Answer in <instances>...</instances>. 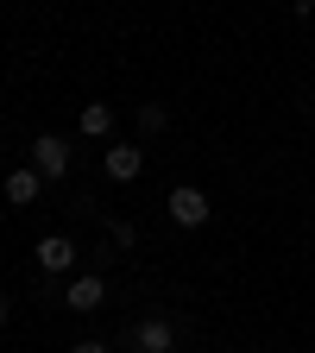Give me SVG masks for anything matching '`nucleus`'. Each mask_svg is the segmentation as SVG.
<instances>
[{"instance_id": "obj_1", "label": "nucleus", "mask_w": 315, "mask_h": 353, "mask_svg": "<svg viewBox=\"0 0 315 353\" xmlns=\"http://www.w3.org/2000/svg\"><path fill=\"white\" fill-rule=\"evenodd\" d=\"M126 347L132 353H176V322L170 316H145L126 328Z\"/></svg>"}, {"instance_id": "obj_2", "label": "nucleus", "mask_w": 315, "mask_h": 353, "mask_svg": "<svg viewBox=\"0 0 315 353\" xmlns=\"http://www.w3.org/2000/svg\"><path fill=\"white\" fill-rule=\"evenodd\" d=\"M32 170H44V183L70 176V139H57V132H38V139H32Z\"/></svg>"}, {"instance_id": "obj_3", "label": "nucleus", "mask_w": 315, "mask_h": 353, "mask_svg": "<svg viewBox=\"0 0 315 353\" xmlns=\"http://www.w3.org/2000/svg\"><path fill=\"white\" fill-rule=\"evenodd\" d=\"M164 208H170L176 228H202V221H208V196H202L196 183H176V190L164 196Z\"/></svg>"}, {"instance_id": "obj_4", "label": "nucleus", "mask_w": 315, "mask_h": 353, "mask_svg": "<svg viewBox=\"0 0 315 353\" xmlns=\"http://www.w3.org/2000/svg\"><path fill=\"white\" fill-rule=\"evenodd\" d=\"M63 303L76 309V316L101 309V303H108V278H101V272H70V290H63Z\"/></svg>"}, {"instance_id": "obj_5", "label": "nucleus", "mask_w": 315, "mask_h": 353, "mask_svg": "<svg viewBox=\"0 0 315 353\" xmlns=\"http://www.w3.org/2000/svg\"><path fill=\"white\" fill-rule=\"evenodd\" d=\"M38 272H51V278L76 272V240H70V234H44V240H38Z\"/></svg>"}, {"instance_id": "obj_6", "label": "nucleus", "mask_w": 315, "mask_h": 353, "mask_svg": "<svg viewBox=\"0 0 315 353\" xmlns=\"http://www.w3.org/2000/svg\"><path fill=\"white\" fill-rule=\"evenodd\" d=\"M101 170L114 176V183H132V176L145 170V152H139V145H114V152L101 158Z\"/></svg>"}, {"instance_id": "obj_7", "label": "nucleus", "mask_w": 315, "mask_h": 353, "mask_svg": "<svg viewBox=\"0 0 315 353\" xmlns=\"http://www.w3.org/2000/svg\"><path fill=\"white\" fill-rule=\"evenodd\" d=\"M38 190H44V170H32V164H19V170L7 176V202H19V208H32Z\"/></svg>"}, {"instance_id": "obj_8", "label": "nucleus", "mask_w": 315, "mask_h": 353, "mask_svg": "<svg viewBox=\"0 0 315 353\" xmlns=\"http://www.w3.org/2000/svg\"><path fill=\"white\" fill-rule=\"evenodd\" d=\"M76 126L88 132V139H108V132H114V108H108V101H88V108L76 114Z\"/></svg>"}, {"instance_id": "obj_9", "label": "nucleus", "mask_w": 315, "mask_h": 353, "mask_svg": "<svg viewBox=\"0 0 315 353\" xmlns=\"http://www.w3.org/2000/svg\"><path fill=\"white\" fill-rule=\"evenodd\" d=\"M164 120H170V114H164L158 101H145V108H139V126H145V132H164Z\"/></svg>"}, {"instance_id": "obj_10", "label": "nucleus", "mask_w": 315, "mask_h": 353, "mask_svg": "<svg viewBox=\"0 0 315 353\" xmlns=\"http://www.w3.org/2000/svg\"><path fill=\"white\" fill-rule=\"evenodd\" d=\"M132 240H139V228H132V221H114V246H120V252H126V246H132Z\"/></svg>"}, {"instance_id": "obj_11", "label": "nucleus", "mask_w": 315, "mask_h": 353, "mask_svg": "<svg viewBox=\"0 0 315 353\" xmlns=\"http://www.w3.org/2000/svg\"><path fill=\"white\" fill-rule=\"evenodd\" d=\"M76 353H108V347L101 341H76Z\"/></svg>"}, {"instance_id": "obj_12", "label": "nucleus", "mask_w": 315, "mask_h": 353, "mask_svg": "<svg viewBox=\"0 0 315 353\" xmlns=\"http://www.w3.org/2000/svg\"><path fill=\"white\" fill-rule=\"evenodd\" d=\"M7 316H13V303H7V296H0V322H7Z\"/></svg>"}, {"instance_id": "obj_13", "label": "nucleus", "mask_w": 315, "mask_h": 353, "mask_svg": "<svg viewBox=\"0 0 315 353\" xmlns=\"http://www.w3.org/2000/svg\"><path fill=\"white\" fill-rule=\"evenodd\" d=\"M309 13H315V0H309Z\"/></svg>"}]
</instances>
